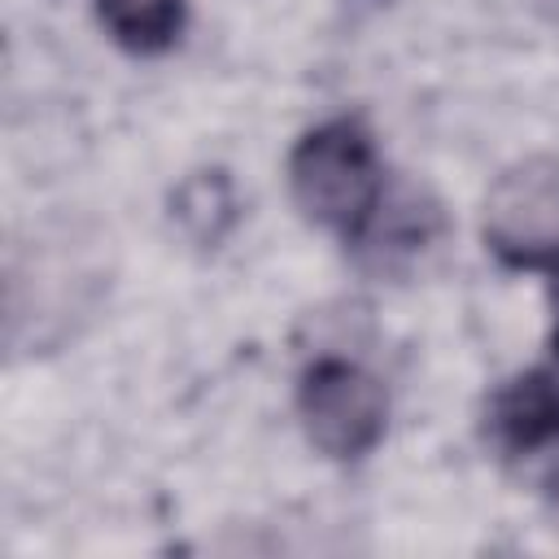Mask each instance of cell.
<instances>
[{
    "label": "cell",
    "instance_id": "cell-1",
    "mask_svg": "<svg viewBox=\"0 0 559 559\" xmlns=\"http://www.w3.org/2000/svg\"><path fill=\"white\" fill-rule=\"evenodd\" d=\"M288 188L310 223L358 240L384 201V170L371 135L349 118L306 131L288 157Z\"/></svg>",
    "mask_w": 559,
    "mask_h": 559
},
{
    "label": "cell",
    "instance_id": "cell-2",
    "mask_svg": "<svg viewBox=\"0 0 559 559\" xmlns=\"http://www.w3.org/2000/svg\"><path fill=\"white\" fill-rule=\"evenodd\" d=\"M485 245L515 271H559V157L533 153L485 192Z\"/></svg>",
    "mask_w": 559,
    "mask_h": 559
},
{
    "label": "cell",
    "instance_id": "cell-3",
    "mask_svg": "<svg viewBox=\"0 0 559 559\" xmlns=\"http://www.w3.org/2000/svg\"><path fill=\"white\" fill-rule=\"evenodd\" d=\"M297 411L310 445L328 459H362L384 437V389L349 358H319L297 384Z\"/></svg>",
    "mask_w": 559,
    "mask_h": 559
},
{
    "label": "cell",
    "instance_id": "cell-4",
    "mask_svg": "<svg viewBox=\"0 0 559 559\" xmlns=\"http://www.w3.org/2000/svg\"><path fill=\"white\" fill-rule=\"evenodd\" d=\"M489 428L511 454H533L559 441V380L546 371H524L502 384L489 402Z\"/></svg>",
    "mask_w": 559,
    "mask_h": 559
},
{
    "label": "cell",
    "instance_id": "cell-5",
    "mask_svg": "<svg viewBox=\"0 0 559 559\" xmlns=\"http://www.w3.org/2000/svg\"><path fill=\"white\" fill-rule=\"evenodd\" d=\"M96 13L131 52H162L183 26V0H96Z\"/></svg>",
    "mask_w": 559,
    "mask_h": 559
},
{
    "label": "cell",
    "instance_id": "cell-6",
    "mask_svg": "<svg viewBox=\"0 0 559 559\" xmlns=\"http://www.w3.org/2000/svg\"><path fill=\"white\" fill-rule=\"evenodd\" d=\"M555 345H559V319H555Z\"/></svg>",
    "mask_w": 559,
    "mask_h": 559
}]
</instances>
